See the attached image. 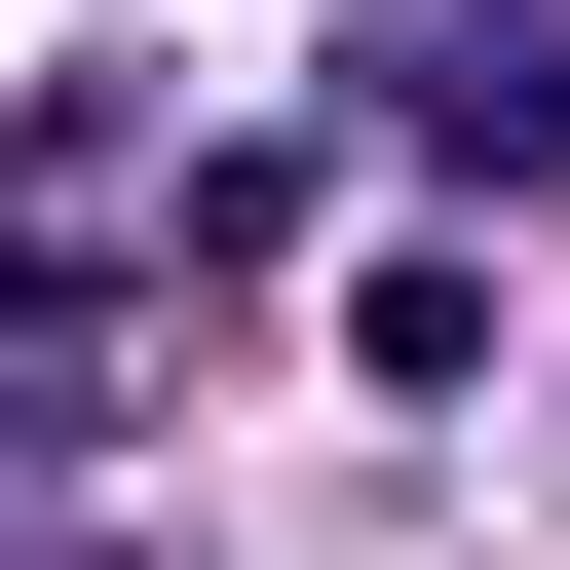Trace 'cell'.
Masks as SVG:
<instances>
[{
  "mask_svg": "<svg viewBox=\"0 0 570 570\" xmlns=\"http://www.w3.org/2000/svg\"><path fill=\"white\" fill-rule=\"evenodd\" d=\"M419 153H456V190H570V39H532V0H494V39H419Z\"/></svg>",
  "mask_w": 570,
  "mask_h": 570,
  "instance_id": "6da1fadb",
  "label": "cell"
}]
</instances>
